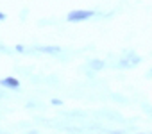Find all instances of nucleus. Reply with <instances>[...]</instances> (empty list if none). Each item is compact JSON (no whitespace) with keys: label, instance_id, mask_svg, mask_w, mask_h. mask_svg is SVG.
Segmentation results:
<instances>
[{"label":"nucleus","instance_id":"nucleus-1","mask_svg":"<svg viewBox=\"0 0 152 134\" xmlns=\"http://www.w3.org/2000/svg\"><path fill=\"white\" fill-rule=\"evenodd\" d=\"M95 16V11L91 9H75V11H70L66 20L72 22V23H77V22H84V20H90Z\"/></svg>","mask_w":152,"mask_h":134},{"label":"nucleus","instance_id":"nucleus-2","mask_svg":"<svg viewBox=\"0 0 152 134\" xmlns=\"http://www.w3.org/2000/svg\"><path fill=\"white\" fill-rule=\"evenodd\" d=\"M0 84L4 88H9V90H20V81L16 77H6L0 81Z\"/></svg>","mask_w":152,"mask_h":134},{"label":"nucleus","instance_id":"nucleus-3","mask_svg":"<svg viewBox=\"0 0 152 134\" xmlns=\"http://www.w3.org/2000/svg\"><path fill=\"white\" fill-rule=\"evenodd\" d=\"M91 70H102L104 68V61H100V59H97V61H91Z\"/></svg>","mask_w":152,"mask_h":134},{"label":"nucleus","instance_id":"nucleus-4","mask_svg":"<svg viewBox=\"0 0 152 134\" xmlns=\"http://www.w3.org/2000/svg\"><path fill=\"white\" fill-rule=\"evenodd\" d=\"M39 50H41V52H47V54H56V52H59L61 48H59V47H39Z\"/></svg>","mask_w":152,"mask_h":134},{"label":"nucleus","instance_id":"nucleus-5","mask_svg":"<svg viewBox=\"0 0 152 134\" xmlns=\"http://www.w3.org/2000/svg\"><path fill=\"white\" fill-rule=\"evenodd\" d=\"M138 61H140V59H138L136 55H132L131 59H127V61H124V63H120V64H122V66H134Z\"/></svg>","mask_w":152,"mask_h":134},{"label":"nucleus","instance_id":"nucleus-6","mask_svg":"<svg viewBox=\"0 0 152 134\" xmlns=\"http://www.w3.org/2000/svg\"><path fill=\"white\" fill-rule=\"evenodd\" d=\"M52 104H54V106H63V102H61L59 98H52Z\"/></svg>","mask_w":152,"mask_h":134},{"label":"nucleus","instance_id":"nucleus-7","mask_svg":"<svg viewBox=\"0 0 152 134\" xmlns=\"http://www.w3.org/2000/svg\"><path fill=\"white\" fill-rule=\"evenodd\" d=\"M4 20H6V15H4V13H0V22H4Z\"/></svg>","mask_w":152,"mask_h":134}]
</instances>
